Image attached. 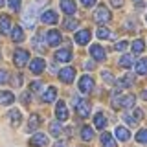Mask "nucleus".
I'll list each match as a JSON object with an SVG mask.
<instances>
[{
    "instance_id": "1a4fd4ad",
    "label": "nucleus",
    "mask_w": 147,
    "mask_h": 147,
    "mask_svg": "<svg viewBox=\"0 0 147 147\" xmlns=\"http://www.w3.org/2000/svg\"><path fill=\"white\" fill-rule=\"evenodd\" d=\"M30 145H33V147H44V145H48V136L42 134V132H37V134H33V138L30 140Z\"/></svg>"
},
{
    "instance_id": "a211bd4d",
    "label": "nucleus",
    "mask_w": 147,
    "mask_h": 147,
    "mask_svg": "<svg viewBox=\"0 0 147 147\" xmlns=\"http://www.w3.org/2000/svg\"><path fill=\"white\" fill-rule=\"evenodd\" d=\"M39 125H40V118L37 116V114H31V116H30V121H28V129H26V131L28 132H35L37 129H39Z\"/></svg>"
},
{
    "instance_id": "c756f323",
    "label": "nucleus",
    "mask_w": 147,
    "mask_h": 147,
    "mask_svg": "<svg viewBox=\"0 0 147 147\" xmlns=\"http://www.w3.org/2000/svg\"><path fill=\"white\" fill-rule=\"evenodd\" d=\"M81 138L83 140H86V142H90L92 138H94V131H92V127H83V131H81Z\"/></svg>"
},
{
    "instance_id": "e433bc0d",
    "label": "nucleus",
    "mask_w": 147,
    "mask_h": 147,
    "mask_svg": "<svg viewBox=\"0 0 147 147\" xmlns=\"http://www.w3.org/2000/svg\"><path fill=\"white\" fill-rule=\"evenodd\" d=\"M101 77H103V79L107 81L109 85H114V76H110V74H109L107 70H103V72H101Z\"/></svg>"
},
{
    "instance_id": "ea45409f",
    "label": "nucleus",
    "mask_w": 147,
    "mask_h": 147,
    "mask_svg": "<svg viewBox=\"0 0 147 147\" xmlns=\"http://www.w3.org/2000/svg\"><path fill=\"white\" fill-rule=\"evenodd\" d=\"M123 119H125L129 125H136V123H138V119H136L134 116H131V114H125V116H123Z\"/></svg>"
},
{
    "instance_id": "cd10ccee",
    "label": "nucleus",
    "mask_w": 147,
    "mask_h": 147,
    "mask_svg": "<svg viewBox=\"0 0 147 147\" xmlns=\"http://www.w3.org/2000/svg\"><path fill=\"white\" fill-rule=\"evenodd\" d=\"M96 35H98V39H114L116 37L114 33H110L107 28H98V33Z\"/></svg>"
},
{
    "instance_id": "5701e85b",
    "label": "nucleus",
    "mask_w": 147,
    "mask_h": 147,
    "mask_svg": "<svg viewBox=\"0 0 147 147\" xmlns=\"http://www.w3.org/2000/svg\"><path fill=\"white\" fill-rule=\"evenodd\" d=\"M94 125L98 127V129H105V127H107V118H105V114H103V112H98V114H96V118H94Z\"/></svg>"
},
{
    "instance_id": "412c9836",
    "label": "nucleus",
    "mask_w": 147,
    "mask_h": 147,
    "mask_svg": "<svg viewBox=\"0 0 147 147\" xmlns=\"http://www.w3.org/2000/svg\"><path fill=\"white\" fill-rule=\"evenodd\" d=\"M9 119H11V125L13 127H18V125H20V121H22L20 110H18V109H13L11 112H9Z\"/></svg>"
},
{
    "instance_id": "de8ad7c7",
    "label": "nucleus",
    "mask_w": 147,
    "mask_h": 147,
    "mask_svg": "<svg viewBox=\"0 0 147 147\" xmlns=\"http://www.w3.org/2000/svg\"><path fill=\"white\" fill-rule=\"evenodd\" d=\"M132 116H134L136 119H140V118H142V110H140V109H136V110H134V114H132Z\"/></svg>"
},
{
    "instance_id": "58836bf2",
    "label": "nucleus",
    "mask_w": 147,
    "mask_h": 147,
    "mask_svg": "<svg viewBox=\"0 0 147 147\" xmlns=\"http://www.w3.org/2000/svg\"><path fill=\"white\" fill-rule=\"evenodd\" d=\"M127 46H129V42H127V40H121V42L114 44V50H116V52H123V50H125Z\"/></svg>"
},
{
    "instance_id": "37998d69",
    "label": "nucleus",
    "mask_w": 147,
    "mask_h": 147,
    "mask_svg": "<svg viewBox=\"0 0 147 147\" xmlns=\"http://www.w3.org/2000/svg\"><path fill=\"white\" fill-rule=\"evenodd\" d=\"M20 99H22V103H30V92H24L20 96Z\"/></svg>"
},
{
    "instance_id": "a878e982",
    "label": "nucleus",
    "mask_w": 147,
    "mask_h": 147,
    "mask_svg": "<svg viewBox=\"0 0 147 147\" xmlns=\"http://www.w3.org/2000/svg\"><path fill=\"white\" fill-rule=\"evenodd\" d=\"M136 72L140 74V76H147V57L140 59V61L136 63Z\"/></svg>"
},
{
    "instance_id": "603ef678",
    "label": "nucleus",
    "mask_w": 147,
    "mask_h": 147,
    "mask_svg": "<svg viewBox=\"0 0 147 147\" xmlns=\"http://www.w3.org/2000/svg\"><path fill=\"white\" fill-rule=\"evenodd\" d=\"M4 6V0H0V7H2Z\"/></svg>"
},
{
    "instance_id": "3c124183",
    "label": "nucleus",
    "mask_w": 147,
    "mask_h": 147,
    "mask_svg": "<svg viewBox=\"0 0 147 147\" xmlns=\"http://www.w3.org/2000/svg\"><path fill=\"white\" fill-rule=\"evenodd\" d=\"M48 0H37V4H46Z\"/></svg>"
},
{
    "instance_id": "72a5a7b5",
    "label": "nucleus",
    "mask_w": 147,
    "mask_h": 147,
    "mask_svg": "<svg viewBox=\"0 0 147 147\" xmlns=\"http://www.w3.org/2000/svg\"><path fill=\"white\" fill-rule=\"evenodd\" d=\"M136 142L138 144H147V129H142L136 134Z\"/></svg>"
},
{
    "instance_id": "393cba45",
    "label": "nucleus",
    "mask_w": 147,
    "mask_h": 147,
    "mask_svg": "<svg viewBox=\"0 0 147 147\" xmlns=\"http://www.w3.org/2000/svg\"><path fill=\"white\" fill-rule=\"evenodd\" d=\"M15 101V96L11 92H0V105H11Z\"/></svg>"
},
{
    "instance_id": "c85d7f7f",
    "label": "nucleus",
    "mask_w": 147,
    "mask_h": 147,
    "mask_svg": "<svg viewBox=\"0 0 147 147\" xmlns=\"http://www.w3.org/2000/svg\"><path fill=\"white\" fill-rule=\"evenodd\" d=\"M144 50H145V42L142 39H136L134 42H132V52L134 53H142Z\"/></svg>"
},
{
    "instance_id": "49530a36",
    "label": "nucleus",
    "mask_w": 147,
    "mask_h": 147,
    "mask_svg": "<svg viewBox=\"0 0 147 147\" xmlns=\"http://www.w3.org/2000/svg\"><path fill=\"white\" fill-rule=\"evenodd\" d=\"M85 68H86V70H94V63H92V61H86L85 63Z\"/></svg>"
},
{
    "instance_id": "423d86ee",
    "label": "nucleus",
    "mask_w": 147,
    "mask_h": 147,
    "mask_svg": "<svg viewBox=\"0 0 147 147\" xmlns=\"http://www.w3.org/2000/svg\"><path fill=\"white\" fill-rule=\"evenodd\" d=\"M112 107L114 109H118V107H123V109L134 107V96H123V98H119L118 101H112Z\"/></svg>"
},
{
    "instance_id": "f3484780",
    "label": "nucleus",
    "mask_w": 147,
    "mask_h": 147,
    "mask_svg": "<svg viewBox=\"0 0 147 147\" xmlns=\"http://www.w3.org/2000/svg\"><path fill=\"white\" fill-rule=\"evenodd\" d=\"M114 134H116V138L119 142H127L129 138H131V132H129V129H125V127H116L114 129Z\"/></svg>"
},
{
    "instance_id": "4c0bfd02",
    "label": "nucleus",
    "mask_w": 147,
    "mask_h": 147,
    "mask_svg": "<svg viewBox=\"0 0 147 147\" xmlns=\"http://www.w3.org/2000/svg\"><path fill=\"white\" fill-rule=\"evenodd\" d=\"M31 90L37 92V94H40V92H42V83H40V81H33V83H31Z\"/></svg>"
},
{
    "instance_id": "39448f33",
    "label": "nucleus",
    "mask_w": 147,
    "mask_h": 147,
    "mask_svg": "<svg viewBox=\"0 0 147 147\" xmlns=\"http://www.w3.org/2000/svg\"><path fill=\"white\" fill-rule=\"evenodd\" d=\"M76 110L81 118H88L90 116V103L85 99H77L76 101Z\"/></svg>"
},
{
    "instance_id": "6e6552de",
    "label": "nucleus",
    "mask_w": 147,
    "mask_h": 147,
    "mask_svg": "<svg viewBox=\"0 0 147 147\" xmlns=\"http://www.w3.org/2000/svg\"><path fill=\"white\" fill-rule=\"evenodd\" d=\"M92 88H94V79L90 76H83L79 79V90L85 92V94H90Z\"/></svg>"
},
{
    "instance_id": "09e8293b",
    "label": "nucleus",
    "mask_w": 147,
    "mask_h": 147,
    "mask_svg": "<svg viewBox=\"0 0 147 147\" xmlns=\"http://www.w3.org/2000/svg\"><path fill=\"white\" fill-rule=\"evenodd\" d=\"M142 98L147 101V88H145V90H142Z\"/></svg>"
},
{
    "instance_id": "f03ea898",
    "label": "nucleus",
    "mask_w": 147,
    "mask_h": 147,
    "mask_svg": "<svg viewBox=\"0 0 147 147\" xmlns=\"http://www.w3.org/2000/svg\"><path fill=\"white\" fill-rule=\"evenodd\" d=\"M30 61V53L26 52V50H17L15 55H13V63H15L17 68H22L26 66V63Z\"/></svg>"
},
{
    "instance_id": "b1692460",
    "label": "nucleus",
    "mask_w": 147,
    "mask_h": 147,
    "mask_svg": "<svg viewBox=\"0 0 147 147\" xmlns=\"http://www.w3.org/2000/svg\"><path fill=\"white\" fill-rule=\"evenodd\" d=\"M101 142H103L105 147H116V142H114V136L110 132H103L101 134Z\"/></svg>"
},
{
    "instance_id": "f704fd0d",
    "label": "nucleus",
    "mask_w": 147,
    "mask_h": 147,
    "mask_svg": "<svg viewBox=\"0 0 147 147\" xmlns=\"http://www.w3.org/2000/svg\"><path fill=\"white\" fill-rule=\"evenodd\" d=\"M33 48H35V50H39V52H42V50H44V44H42V37H40V35H37L35 39H33Z\"/></svg>"
},
{
    "instance_id": "f257e3e1",
    "label": "nucleus",
    "mask_w": 147,
    "mask_h": 147,
    "mask_svg": "<svg viewBox=\"0 0 147 147\" xmlns=\"http://www.w3.org/2000/svg\"><path fill=\"white\" fill-rule=\"evenodd\" d=\"M37 18H39L37 7L35 6H30V7H28V11L22 15V22H24V26L28 28V30H33L35 24H37Z\"/></svg>"
},
{
    "instance_id": "9b49d317",
    "label": "nucleus",
    "mask_w": 147,
    "mask_h": 147,
    "mask_svg": "<svg viewBox=\"0 0 147 147\" xmlns=\"http://www.w3.org/2000/svg\"><path fill=\"white\" fill-rule=\"evenodd\" d=\"M55 118L59 119V121H64V119L68 118V110H66V105H64V101H57V109H55Z\"/></svg>"
},
{
    "instance_id": "8fccbe9b",
    "label": "nucleus",
    "mask_w": 147,
    "mask_h": 147,
    "mask_svg": "<svg viewBox=\"0 0 147 147\" xmlns=\"http://www.w3.org/2000/svg\"><path fill=\"white\" fill-rule=\"evenodd\" d=\"M55 147H64V142H57V144H55Z\"/></svg>"
},
{
    "instance_id": "a18cd8bd",
    "label": "nucleus",
    "mask_w": 147,
    "mask_h": 147,
    "mask_svg": "<svg viewBox=\"0 0 147 147\" xmlns=\"http://www.w3.org/2000/svg\"><path fill=\"white\" fill-rule=\"evenodd\" d=\"M6 77H7V74H6V70H0V85H2V83L6 81Z\"/></svg>"
},
{
    "instance_id": "ddd939ff",
    "label": "nucleus",
    "mask_w": 147,
    "mask_h": 147,
    "mask_svg": "<svg viewBox=\"0 0 147 147\" xmlns=\"http://www.w3.org/2000/svg\"><path fill=\"white\" fill-rule=\"evenodd\" d=\"M44 66H46V61L42 57H37V59H33V61L30 63V70L33 74H40L44 70Z\"/></svg>"
},
{
    "instance_id": "a19ab883",
    "label": "nucleus",
    "mask_w": 147,
    "mask_h": 147,
    "mask_svg": "<svg viewBox=\"0 0 147 147\" xmlns=\"http://www.w3.org/2000/svg\"><path fill=\"white\" fill-rule=\"evenodd\" d=\"M11 81H13V86H20L22 85V77L20 76H13Z\"/></svg>"
},
{
    "instance_id": "2f4dec72",
    "label": "nucleus",
    "mask_w": 147,
    "mask_h": 147,
    "mask_svg": "<svg viewBox=\"0 0 147 147\" xmlns=\"http://www.w3.org/2000/svg\"><path fill=\"white\" fill-rule=\"evenodd\" d=\"M63 24H64V30H68V31H74V30L77 28V20H76V18H66V20H64Z\"/></svg>"
},
{
    "instance_id": "0eeeda50",
    "label": "nucleus",
    "mask_w": 147,
    "mask_h": 147,
    "mask_svg": "<svg viewBox=\"0 0 147 147\" xmlns=\"http://www.w3.org/2000/svg\"><path fill=\"white\" fill-rule=\"evenodd\" d=\"M13 31V24H11V18L7 15H0V33L4 35H11Z\"/></svg>"
},
{
    "instance_id": "473e14b6",
    "label": "nucleus",
    "mask_w": 147,
    "mask_h": 147,
    "mask_svg": "<svg viewBox=\"0 0 147 147\" xmlns=\"http://www.w3.org/2000/svg\"><path fill=\"white\" fill-rule=\"evenodd\" d=\"M50 132H52L53 136H59V134L63 132V127L59 125L57 121H52V123H50Z\"/></svg>"
},
{
    "instance_id": "6ab92c4d",
    "label": "nucleus",
    "mask_w": 147,
    "mask_h": 147,
    "mask_svg": "<svg viewBox=\"0 0 147 147\" xmlns=\"http://www.w3.org/2000/svg\"><path fill=\"white\" fill-rule=\"evenodd\" d=\"M132 85H134V76H132V74H125V76L118 81L119 88H127V86H132Z\"/></svg>"
},
{
    "instance_id": "7ed1b4c3",
    "label": "nucleus",
    "mask_w": 147,
    "mask_h": 147,
    "mask_svg": "<svg viewBox=\"0 0 147 147\" xmlns=\"http://www.w3.org/2000/svg\"><path fill=\"white\" fill-rule=\"evenodd\" d=\"M59 79L63 83H66V85H70V83L76 79V70H74L72 66H66V68H63V70H59Z\"/></svg>"
},
{
    "instance_id": "4be33fe9",
    "label": "nucleus",
    "mask_w": 147,
    "mask_h": 147,
    "mask_svg": "<svg viewBox=\"0 0 147 147\" xmlns=\"http://www.w3.org/2000/svg\"><path fill=\"white\" fill-rule=\"evenodd\" d=\"M11 40H13V42H22V40H24V33H22V28L20 26H13Z\"/></svg>"
},
{
    "instance_id": "aec40b11",
    "label": "nucleus",
    "mask_w": 147,
    "mask_h": 147,
    "mask_svg": "<svg viewBox=\"0 0 147 147\" xmlns=\"http://www.w3.org/2000/svg\"><path fill=\"white\" fill-rule=\"evenodd\" d=\"M90 40V31L88 30H83V31H77L76 33V42L77 44H88Z\"/></svg>"
},
{
    "instance_id": "4468645a",
    "label": "nucleus",
    "mask_w": 147,
    "mask_h": 147,
    "mask_svg": "<svg viewBox=\"0 0 147 147\" xmlns=\"http://www.w3.org/2000/svg\"><path fill=\"white\" fill-rule=\"evenodd\" d=\"M90 55L96 59V61H105V50L101 48L99 44H92L90 46Z\"/></svg>"
},
{
    "instance_id": "bb28decb",
    "label": "nucleus",
    "mask_w": 147,
    "mask_h": 147,
    "mask_svg": "<svg viewBox=\"0 0 147 147\" xmlns=\"http://www.w3.org/2000/svg\"><path fill=\"white\" fill-rule=\"evenodd\" d=\"M55 96H57V90H55V86H50V88L44 92V96H42V101H46V103H50V101H53V99H55Z\"/></svg>"
},
{
    "instance_id": "2eb2a0df",
    "label": "nucleus",
    "mask_w": 147,
    "mask_h": 147,
    "mask_svg": "<svg viewBox=\"0 0 147 147\" xmlns=\"http://www.w3.org/2000/svg\"><path fill=\"white\" fill-rule=\"evenodd\" d=\"M40 20H42L44 24H57L59 17H57L55 11H44L42 15H40Z\"/></svg>"
},
{
    "instance_id": "9d476101",
    "label": "nucleus",
    "mask_w": 147,
    "mask_h": 147,
    "mask_svg": "<svg viewBox=\"0 0 147 147\" xmlns=\"http://www.w3.org/2000/svg\"><path fill=\"white\" fill-rule=\"evenodd\" d=\"M46 42H48L50 46H57V44H61V40H63V37H61V33H59L57 30H50L48 31V35H46Z\"/></svg>"
},
{
    "instance_id": "f8f14e48",
    "label": "nucleus",
    "mask_w": 147,
    "mask_h": 147,
    "mask_svg": "<svg viewBox=\"0 0 147 147\" xmlns=\"http://www.w3.org/2000/svg\"><path fill=\"white\" fill-rule=\"evenodd\" d=\"M55 59L61 63H68L72 59V48H61L55 52Z\"/></svg>"
},
{
    "instance_id": "20e7f679",
    "label": "nucleus",
    "mask_w": 147,
    "mask_h": 147,
    "mask_svg": "<svg viewBox=\"0 0 147 147\" xmlns=\"http://www.w3.org/2000/svg\"><path fill=\"white\" fill-rule=\"evenodd\" d=\"M110 17H112V15H110V11H109L105 6H99L98 9H96V13H94V18L99 22V24H105V22H109Z\"/></svg>"
},
{
    "instance_id": "864d4df0",
    "label": "nucleus",
    "mask_w": 147,
    "mask_h": 147,
    "mask_svg": "<svg viewBox=\"0 0 147 147\" xmlns=\"http://www.w3.org/2000/svg\"><path fill=\"white\" fill-rule=\"evenodd\" d=\"M0 59H2V57H0Z\"/></svg>"
},
{
    "instance_id": "c03bdc74",
    "label": "nucleus",
    "mask_w": 147,
    "mask_h": 147,
    "mask_svg": "<svg viewBox=\"0 0 147 147\" xmlns=\"http://www.w3.org/2000/svg\"><path fill=\"white\" fill-rule=\"evenodd\" d=\"M110 4H112L114 7H121V4H123V0H110Z\"/></svg>"
},
{
    "instance_id": "c9c22d12",
    "label": "nucleus",
    "mask_w": 147,
    "mask_h": 147,
    "mask_svg": "<svg viewBox=\"0 0 147 147\" xmlns=\"http://www.w3.org/2000/svg\"><path fill=\"white\" fill-rule=\"evenodd\" d=\"M7 6L11 11H18L20 9V0H7Z\"/></svg>"
},
{
    "instance_id": "79ce46f5",
    "label": "nucleus",
    "mask_w": 147,
    "mask_h": 147,
    "mask_svg": "<svg viewBox=\"0 0 147 147\" xmlns=\"http://www.w3.org/2000/svg\"><path fill=\"white\" fill-rule=\"evenodd\" d=\"M81 4H83L85 7H92V6L96 4V0H81Z\"/></svg>"
},
{
    "instance_id": "7c9ffc66",
    "label": "nucleus",
    "mask_w": 147,
    "mask_h": 147,
    "mask_svg": "<svg viewBox=\"0 0 147 147\" xmlns=\"http://www.w3.org/2000/svg\"><path fill=\"white\" fill-rule=\"evenodd\" d=\"M119 66H123V68H131L132 66V55H123L121 59H119Z\"/></svg>"
},
{
    "instance_id": "dca6fc26",
    "label": "nucleus",
    "mask_w": 147,
    "mask_h": 147,
    "mask_svg": "<svg viewBox=\"0 0 147 147\" xmlns=\"http://www.w3.org/2000/svg\"><path fill=\"white\" fill-rule=\"evenodd\" d=\"M61 9L66 13V15H74V13L77 11L76 2H74V0H61Z\"/></svg>"
}]
</instances>
